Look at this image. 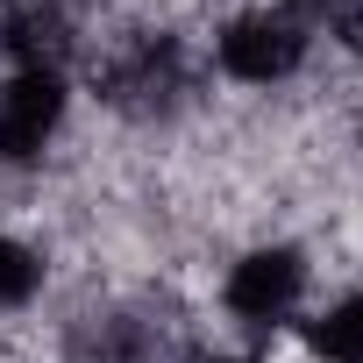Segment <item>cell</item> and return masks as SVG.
<instances>
[{
    "instance_id": "6da1fadb",
    "label": "cell",
    "mask_w": 363,
    "mask_h": 363,
    "mask_svg": "<svg viewBox=\"0 0 363 363\" xmlns=\"http://www.w3.org/2000/svg\"><path fill=\"white\" fill-rule=\"evenodd\" d=\"M299 50H306V36H299V22H285V15H250V22H235V29L221 36V65H228L235 79H257V86L285 79V72L299 65Z\"/></svg>"
},
{
    "instance_id": "7a4b0ae2",
    "label": "cell",
    "mask_w": 363,
    "mask_h": 363,
    "mask_svg": "<svg viewBox=\"0 0 363 363\" xmlns=\"http://www.w3.org/2000/svg\"><path fill=\"white\" fill-rule=\"evenodd\" d=\"M65 114V93H57V72H22L8 93H0V157H36L43 135L57 128Z\"/></svg>"
},
{
    "instance_id": "3957f363",
    "label": "cell",
    "mask_w": 363,
    "mask_h": 363,
    "mask_svg": "<svg viewBox=\"0 0 363 363\" xmlns=\"http://www.w3.org/2000/svg\"><path fill=\"white\" fill-rule=\"evenodd\" d=\"M292 299H299V257L292 250H264V257L235 264V278H228V306L242 320H278Z\"/></svg>"
},
{
    "instance_id": "277c9868",
    "label": "cell",
    "mask_w": 363,
    "mask_h": 363,
    "mask_svg": "<svg viewBox=\"0 0 363 363\" xmlns=\"http://www.w3.org/2000/svg\"><path fill=\"white\" fill-rule=\"evenodd\" d=\"M65 15L57 8H36V0H29V8H15L8 15V50L15 57H29V72H50L57 57H65Z\"/></svg>"
},
{
    "instance_id": "5b68a950",
    "label": "cell",
    "mask_w": 363,
    "mask_h": 363,
    "mask_svg": "<svg viewBox=\"0 0 363 363\" xmlns=\"http://www.w3.org/2000/svg\"><path fill=\"white\" fill-rule=\"evenodd\" d=\"M313 342L335 356V363H363V299H349V306H335L320 328H313Z\"/></svg>"
},
{
    "instance_id": "8992f818",
    "label": "cell",
    "mask_w": 363,
    "mask_h": 363,
    "mask_svg": "<svg viewBox=\"0 0 363 363\" xmlns=\"http://www.w3.org/2000/svg\"><path fill=\"white\" fill-rule=\"evenodd\" d=\"M36 278H43V264H36L22 242L0 235V306H22V299L36 292Z\"/></svg>"
},
{
    "instance_id": "52a82bcc",
    "label": "cell",
    "mask_w": 363,
    "mask_h": 363,
    "mask_svg": "<svg viewBox=\"0 0 363 363\" xmlns=\"http://www.w3.org/2000/svg\"><path fill=\"white\" fill-rule=\"evenodd\" d=\"M292 8H299L306 22H328V15H342V8H349V0H292Z\"/></svg>"
},
{
    "instance_id": "ba28073f",
    "label": "cell",
    "mask_w": 363,
    "mask_h": 363,
    "mask_svg": "<svg viewBox=\"0 0 363 363\" xmlns=\"http://www.w3.org/2000/svg\"><path fill=\"white\" fill-rule=\"evenodd\" d=\"M356 50H363V22H356Z\"/></svg>"
}]
</instances>
